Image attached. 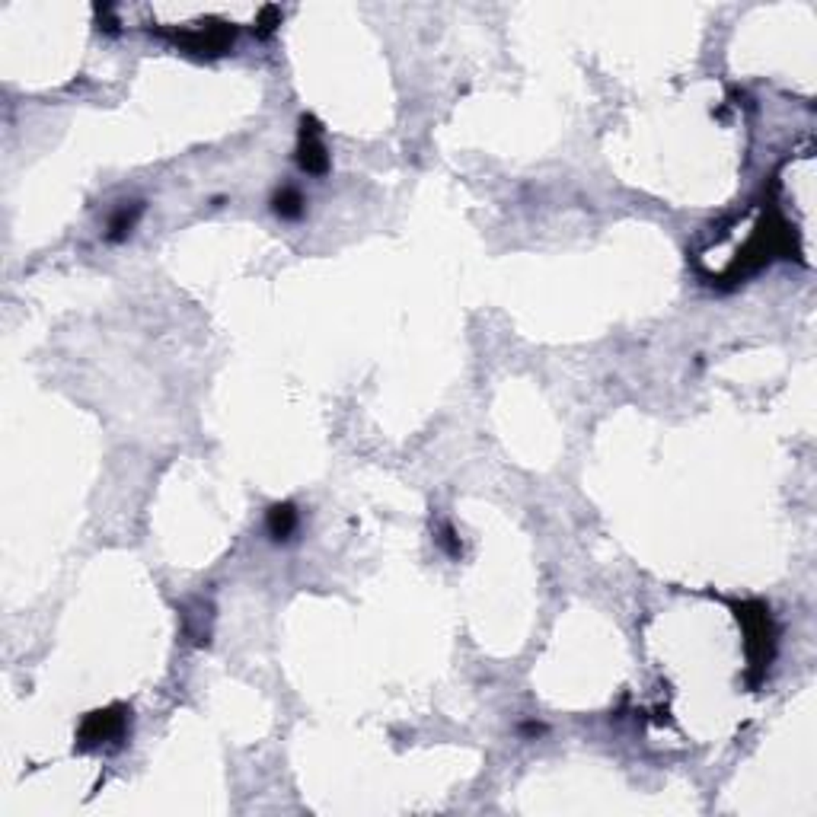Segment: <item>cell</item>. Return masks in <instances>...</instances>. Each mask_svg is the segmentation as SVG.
<instances>
[{"label":"cell","instance_id":"obj_1","mask_svg":"<svg viewBox=\"0 0 817 817\" xmlns=\"http://www.w3.org/2000/svg\"><path fill=\"white\" fill-rule=\"evenodd\" d=\"M294 527H297V511L291 505H275L269 511V530L275 540H288L294 534Z\"/></svg>","mask_w":817,"mask_h":817},{"label":"cell","instance_id":"obj_2","mask_svg":"<svg viewBox=\"0 0 817 817\" xmlns=\"http://www.w3.org/2000/svg\"><path fill=\"white\" fill-rule=\"evenodd\" d=\"M137 214H141V208H135L131 214H128V208H122V211L112 218V224H109V237H112V240H122L125 233H131V227H135Z\"/></svg>","mask_w":817,"mask_h":817},{"label":"cell","instance_id":"obj_3","mask_svg":"<svg viewBox=\"0 0 817 817\" xmlns=\"http://www.w3.org/2000/svg\"><path fill=\"white\" fill-rule=\"evenodd\" d=\"M300 205H303V201H300V195H297V192H291V188H288V192H281V195H278V198H275V211L281 214V218H297V214L303 211Z\"/></svg>","mask_w":817,"mask_h":817}]
</instances>
